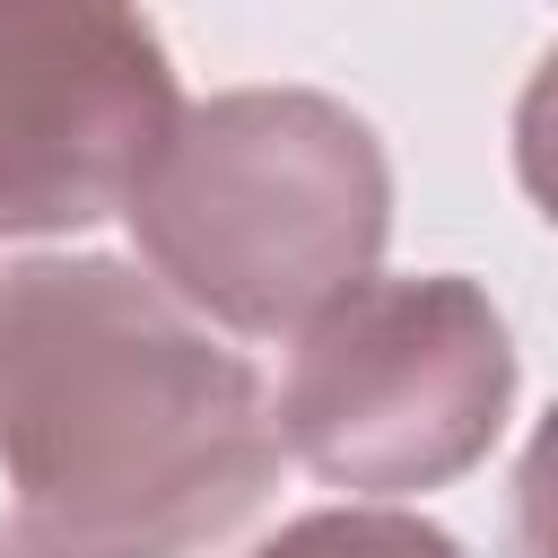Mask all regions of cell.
I'll return each instance as SVG.
<instances>
[{
	"label": "cell",
	"instance_id": "obj_5",
	"mask_svg": "<svg viewBox=\"0 0 558 558\" xmlns=\"http://www.w3.org/2000/svg\"><path fill=\"white\" fill-rule=\"evenodd\" d=\"M253 558H462V541L410 506H314L279 523Z\"/></svg>",
	"mask_w": 558,
	"mask_h": 558
},
{
	"label": "cell",
	"instance_id": "obj_2",
	"mask_svg": "<svg viewBox=\"0 0 558 558\" xmlns=\"http://www.w3.org/2000/svg\"><path fill=\"white\" fill-rule=\"evenodd\" d=\"M122 218L174 305L270 340L375 279L392 166L375 122L323 87H227L183 105Z\"/></svg>",
	"mask_w": 558,
	"mask_h": 558
},
{
	"label": "cell",
	"instance_id": "obj_3",
	"mask_svg": "<svg viewBox=\"0 0 558 558\" xmlns=\"http://www.w3.org/2000/svg\"><path fill=\"white\" fill-rule=\"evenodd\" d=\"M279 445L349 488L410 497L462 480L514 410V340L480 279H357L323 305L279 375Z\"/></svg>",
	"mask_w": 558,
	"mask_h": 558
},
{
	"label": "cell",
	"instance_id": "obj_7",
	"mask_svg": "<svg viewBox=\"0 0 558 558\" xmlns=\"http://www.w3.org/2000/svg\"><path fill=\"white\" fill-rule=\"evenodd\" d=\"M514 558H558V401L514 462Z\"/></svg>",
	"mask_w": 558,
	"mask_h": 558
},
{
	"label": "cell",
	"instance_id": "obj_4",
	"mask_svg": "<svg viewBox=\"0 0 558 558\" xmlns=\"http://www.w3.org/2000/svg\"><path fill=\"white\" fill-rule=\"evenodd\" d=\"M183 122L166 35L105 0H0V235H78Z\"/></svg>",
	"mask_w": 558,
	"mask_h": 558
},
{
	"label": "cell",
	"instance_id": "obj_6",
	"mask_svg": "<svg viewBox=\"0 0 558 558\" xmlns=\"http://www.w3.org/2000/svg\"><path fill=\"white\" fill-rule=\"evenodd\" d=\"M514 174H523L532 209L558 227V44L541 52V70H532V87L514 105Z\"/></svg>",
	"mask_w": 558,
	"mask_h": 558
},
{
	"label": "cell",
	"instance_id": "obj_8",
	"mask_svg": "<svg viewBox=\"0 0 558 558\" xmlns=\"http://www.w3.org/2000/svg\"><path fill=\"white\" fill-rule=\"evenodd\" d=\"M0 558H35V549H26V541H17V532H0Z\"/></svg>",
	"mask_w": 558,
	"mask_h": 558
},
{
	"label": "cell",
	"instance_id": "obj_1",
	"mask_svg": "<svg viewBox=\"0 0 558 558\" xmlns=\"http://www.w3.org/2000/svg\"><path fill=\"white\" fill-rule=\"evenodd\" d=\"M279 410L148 270L26 253L0 270V471L35 558H201L279 488Z\"/></svg>",
	"mask_w": 558,
	"mask_h": 558
}]
</instances>
